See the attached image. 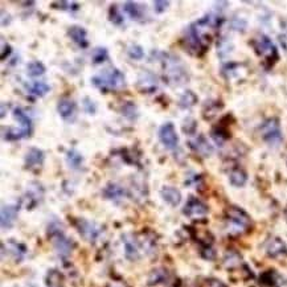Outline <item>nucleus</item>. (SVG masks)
<instances>
[{"mask_svg": "<svg viewBox=\"0 0 287 287\" xmlns=\"http://www.w3.org/2000/svg\"><path fill=\"white\" fill-rule=\"evenodd\" d=\"M44 163V153L39 150V148H31L27 154H25V166L28 168H33V167H40Z\"/></svg>", "mask_w": 287, "mask_h": 287, "instance_id": "aec40b11", "label": "nucleus"}, {"mask_svg": "<svg viewBox=\"0 0 287 287\" xmlns=\"http://www.w3.org/2000/svg\"><path fill=\"white\" fill-rule=\"evenodd\" d=\"M219 19L213 15H208L193 22L187 29L184 36L185 48L189 53L200 56L209 48L212 40V29L217 27Z\"/></svg>", "mask_w": 287, "mask_h": 287, "instance_id": "f257e3e1", "label": "nucleus"}, {"mask_svg": "<svg viewBox=\"0 0 287 287\" xmlns=\"http://www.w3.org/2000/svg\"><path fill=\"white\" fill-rule=\"evenodd\" d=\"M15 119L19 122V129H9L8 132L4 134V138L7 140H16L22 138L29 136L32 131V122L25 112L22 111V109L16 108L14 110Z\"/></svg>", "mask_w": 287, "mask_h": 287, "instance_id": "423d86ee", "label": "nucleus"}, {"mask_svg": "<svg viewBox=\"0 0 287 287\" xmlns=\"http://www.w3.org/2000/svg\"><path fill=\"white\" fill-rule=\"evenodd\" d=\"M170 278V274L166 269L163 267H159V269L153 270L150 275H148L147 285L148 286H156V285H162V283H166Z\"/></svg>", "mask_w": 287, "mask_h": 287, "instance_id": "412c9836", "label": "nucleus"}, {"mask_svg": "<svg viewBox=\"0 0 287 287\" xmlns=\"http://www.w3.org/2000/svg\"><path fill=\"white\" fill-rule=\"evenodd\" d=\"M183 213H184L187 217H192V219H196V217H204L205 215H208V206L196 198H189L187 204L184 205V209H183Z\"/></svg>", "mask_w": 287, "mask_h": 287, "instance_id": "f8f14e48", "label": "nucleus"}, {"mask_svg": "<svg viewBox=\"0 0 287 287\" xmlns=\"http://www.w3.org/2000/svg\"><path fill=\"white\" fill-rule=\"evenodd\" d=\"M196 101H198V97L193 94V91H185L184 94L180 97L179 105H180V108L188 109V108H192L193 105L196 103Z\"/></svg>", "mask_w": 287, "mask_h": 287, "instance_id": "c85d7f7f", "label": "nucleus"}, {"mask_svg": "<svg viewBox=\"0 0 287 287\" xmlns=\"http://www.w3.org/2000/svg\"><path fill=\"white\" fill-rule=\"evenodd\" d=\"M250 217L237 206L229 208L225 219V229L229 234H241L250 228Z\"/></svg>", "mask_w": 287, "mask_h": 287, "instance_id": "20e7f679", "label": "nucleus"}, {"mask_svg": "<svg viewBox=\"0 0 287 287\" xmlns=\"http://www.w3.org/2000/svg\"><path fill=\"white\" fill-rule=\"evenodd\" d=\"M206 287H226L224 283L219 279H208L206 281Z\"/></svg>", "mask_w": 287, "mask_h": 287, "instance_id": "e433bc0d", "label": "nucleus"}, {"mask_svg": "<svg viewBox=\"0 0 287 287\" xmlns=\"http://www.w3.org/2000/svg\"><path fill=\"white\" fill-rule=\"evenodd\" d=\"M76 226L78 233L81 234V237L86 240L88 243H95L102 234V228L99 225H97L93 221L85 220V219L77 220Z\"/></svg>", "mask_w": 287, "mask_h": 287, "instance_id": "1a4fd4ad", "label": "nucleus"}, {"mask_svg": "<svg viewBox=\"0 0 287 287\" xmlns=\"http://www.w3.org/2000/svg\"><path fill=\"white\" fill-rule=\"evenodd\" d=\"M260 132L262 139L265 140L267 144H270V146H278L283 140L281 125H279V121L277 118H269V119H266L261 125Z\"/></svg>", "mask_w": 287, "mask_h": 287, "instance_id": "0eeeda50", "label": "nucleus"}, {"mask_svg": "<svg viewBox=\"0 0 287 287\" xmlns=\"http://www.w3.org/2000/svg\"><path fill=\"white\" fill-rule=\"evenodd\" d=\"M189 146L192 150H195L199 155H201V156L206 157L209 156L212 153H213V148L209 143H208V140L202 136V135H199L196 136L195 139H192L189 142Z\"/></svg>", "mask_w": 287, "mask_h": 287, "instance_id": "f3484780", "label": "nucleus"}, {"mask_svg": "<svg viewBox=\"0 0 287 287\" xmlns=\"http://www.w3.org/2000/svg\"><path fill=\"white\" fill-rule=\"evenodd\" d=\"M224 264L226 267H236L241 264V257L238 254L237 251L234 250H228L226 254H225Z\"/></svg>", "mask_w": 287, "mask_h": 287, "instance_id": "bb28decb", "label": "nucleus"}, {"mask_svg": "<svg viewBox=\"0 0 287 287\" xmlns=\"http://www.w3.org/2000/svg\"><path fill=\"white\" fill-rule=\"evenodd\" d=\"M138 85L139 88H142L143 91H153V90L156 89V78L151 74V73H144L143 76L140 77L139 81H138Z\"/></svg>", "mask_w": 287, "mask_h": 287, "instance_id": "393cba45", "label": "nucleus"}, {"mask_svg": "<svg viewBox=\"0 0 287 287\" xmlns=\"http://www.w3.org/2000/svg\"><path fill=\"white\" fill-rule=\"evenodd\" d=\"M53 7H59L57 9H64V11H78L80 5L74 3V1H60V3H54Z\"/></svg>", "mask_w": 287, "mask_h": 287, "instance_id": "72a5a7b5", "label": "nucleus"}, {"mask_svg": "<svg viewBox=\"0 0 287 287\" xmlns=\"http://www.w3.org/2000/svg\"><path fill=\"white\" fill-rule=\"evenodd\" d=\"M18 205H3L1 206V229H11L14 226L16 217H18Z\"/></svg>", "mask_w": 287, "mask_h": 287, "instance_id": "4468645a", "label": "nucleus"}, {"mask_svg": "<svg viewBox=\"0 0 287 287\" xmlns=\"http://www.w3.org/2000/svg\"><path fill=\"white\" fill-rule=\"evenodd\" d=\"M253 46H254L257 54L261 56L262 59H265L266 61H269V63H274L275 60L278 59L277 46L265 35H260L258 37H256L253 41Z\"/></svg>", "mask_w": 287, "mask_h": 287, "instance_id": "6e6552de", "label": "nucleus"}, {"mask_svg": "<svg viewBox=\"0 0 287 287\" xmlns=\"http://www.w3.org/2000/svg\"><path fill=\"white\" fill-rule=\"evenodd\" d=\"M160 196L171 206L179 205L180 201H181V193H180L179 189L174 188V187H163L162 191H160Z\"/></svg>", "mask_w": 287, "mask_h": 287, "instance_id": "a211bd4d", "label": "nucleus"}, {"mask_svg": "<svg viewBox=\"0 0 287 287\" xmlns=\"http://www.w3.org/2000/svg\"><path fill=\"white\" fill-rule=\"evenodd\" d=\"M48 236H49L50 240H52V243H53L54 250L57 251V254H59L60 257L65 258V257H67L72 253V240H69V238L65 236L63 225L60 224L59 221L50 222L49 226H48Z\"/></svg>", "mask_w": 287, "mask_h": 287, "instance_id": "39448f33", "label": "nucleus"}, {"mask_svg": "<svg viewBox=\"0 0 287 287\" xmlns=\"http://www.w3.org/2000/svg\"><path fill=\"white\" fill-rule=\"evenodd\" d=\"M1 57H0V59L3 60V61H4L5 60V57H8L9 54H11V46H9L8 44H4V43H3V46H1Z\"/></svg>", "mask_w": 287, "mask_h": 287, "instance_id": "4c0bfd02", "label": "nucleus"}, {"mask_svg": "<svg viewBox=\"0 0 287 287\" xmlns=\"http://www.w3.org/2000/svg\"><path fill=\"white\" fill-rule=\"evenodd\" d=\"M109 18H110V22H112V24H115V25H121V24H123V16L121 15V12H119V9H118L117 5H111L110 7V11H109Z\"/></svg>", "mask_w": 287, "mask_h": 287, "instance_id": "7c9ffc66", "label": "nucleus"}, {"mask_svg": "<svg viewBox=\"0 0 287 287\" xmlns=\"http://www.w3.org/2000/svg\"><path fill=\"white\" fill-rule=\"evenodd\" d=\"M102 193L108 200L115 202L122 201L126 198V189L119 184H115V183H110V184L106 185Z\"/></svg>", "mask_w": 287, "mask_h": 287, "instance_id": "dca6fc26", "label": "nucleus"}, {"mask_svg": "<svg viewBox=\"0 0 287 287\" xmlns=\"http://www.w3.org/2000/svg\"><path fill=\"white\" fill-rule=\"evenodd\" d=\"M57 111L64 121L73 122L76 118V103L70 99H61L57 105Z\"/></svg>", "mask_w": 287, "mask_h": 287, "instance_id": "2eb2a0df", "label": "nucleus"}, {"mask_svg": "<svg viewBox=\"0 0 287 287\" xmlns=\"http://www.w3.org/2000/svg\"><path fill=\"white\" fill-rule=\"evenodd\" d=\"M123 9L132 20H140V19H143L144 14H146L143 5L135 3V1H126L123 4Z\"/></svg>", "mask_w": 287, "mask_h": 287, "instance_id": "4be33fe9", "label": "nucleus"}, {"mask_svg": "<svg viewBox=\"0 0 287 287\" xmlns=\"http://www.w3.org/2000/svg\"><path fill=\"white\" fill-rule=\"evenodd\" d=\"M27 72L31 77L43 76L45 73L44 64L40 63V61H32V63H29L27 65Z\"/></svg>", "mask_w": 287, "mask_h": 287, "instance_id": "cd10ccee", "label": "nucleus"}, {"mask_svg": "<svg viewBox=\"0 0 287 287\" xmlns=\"http://www.w3.org/2000/svg\"><path fill=\"white\" fill-rule=\"evenodd\" d=\"M109 57L108 49L106 48H95L93 50V54H91V59H93V63L94 64H101L103 61H106Z\"/></svg>", "mask_w": 287, "mask_h": 287, "instance_id": "2f4dec72", "label": "nucleus"}, {"mask_svg": "<svg viewBox=\"0 0 287 287\" xmlns=\"http://www.w3.org/2000/svg\"><path fill=\"white\" fill-rule=\"evenodd\" d=\"M265 250L266 254L269 257H273V258L287 254L286 243L278 237H270L265 243Z\"/></svg>", "mask_w": 287, "mask_h": 287, "instance_id": "ddd939ff", "label": "nucleus"}, {"mask_svg": "<svg viewBox=\"0 0 287 287\" xmlns=\"http://www.w3.org/2000/svg\"><path fill=\"white\" fill-rule=\"evenodd\" d=\"M49 90V85H46L45 82H33V85L29 88V91H31L32 94L39 95V97H44Z\"/></svg>", "mask_w": 287, "mask_h": 287, "instance_id": "c756f323", "label": "nucleus"}, {"mask_svg": "<svg viewBox=\"0 0 287 287\" xmlns=\"http://www.w3.org/2000/svg\"><path fill=\"white\" fill-rule=\"evenodd\" d=\"M127 53H129V56H130L131 59L134 60H142L144 56L143 48H142L140 45L136 44H131L130 46L127 48Z\"/></svg>", "mask_w": 287, "mask_h": 287, "instance_id": "473e14b6", "label": "nucleus"}, {"mask_svg": "<svg viewBox=\"0 0 287 287\" xmlns=\"http://www.w3.org/2000/svg\"><path fill=\"white\" fill-rule=\"evenodd\" d=\"M159 140L162 142V144L168 150H175L179 144V136L176 134L175 126L172 125L171 122H167L159 129Z\"/></svg>", "mask_w": 287, "mask_h": 287, "instance_id": "9b49d317", "label": "nucleus"}, {"mask_svg": "<svg viewBox=\"0 0 287 287\" xmlns=\"http://www.w3.org/2000/svg\"><path fill=\"white\" fill-rule=\"evenodd\" d=\"M84 109L88 114H94L95 112V103L90 98L84 99Z\"/></svg>", "mask_w": 287, "mask_h": 287, "instance_id": "c9c22d12", "label": "nucleus"}, {"mask_svg": "<svg viewBox=\"0 0 287 287\" xmlns=\"http://www.w3.org/2000/svg\"><path fill=\"white\" fill-rule=\"evenodd\" d=\"M168 5H170V1H164V0H156V1H154V9H155L156 14L164 12L168 8Z\"/></svg>", "mask_w": 287, "mask_h": 287, "instance_id": "f704fd0d", "label": "nucleus"}, {"mask_svg": "<svg viewBox=\"0 0 287 287\" xmlns=\"http://www.w3.org/2000/svg\"><path fill=\"white\" fill-rule=\"evenodd\" d=\"M162 57L163 70L166 74L167 81L176 84V85L184 84L188 80V73L181 63V60L167 53H162Z\"/></svg>", "mask_w": 287, "mask_h": 287, "instance_id": "f03ea898", "label": "nucleus"}, {"mask_svg": "<svg viewBox=\"0 0 287 287\" xmlns=\"http://www.w3.org/2000/svg\"><path fill=\"white\" fill-rule=\"evenodd\" d=\"M7 251H8L11 256L14 257L16 261H22L25 254H27V249L25 246L20 243H16L14 240H11L7 243Z\"/></svg>", "mask_w": 287, "mask_h": 287, "instance_id": "5701e85b", "label": "nucleus"}, {"mask_svg": "<svg viewBox=\"0 0 287 287\" xmlns=\"http://www.w3.org/2000/svg\"><path fill=\"white\" fill-rule=\"evenodd\" d=\"M247 175L246 172L241 168H234V170L230 171L229 174V181L230 184L234 185V187H243L246 184Z\"/></svg>", "mask_w": 287, "mask_h": 287, "instance_id": "b1692460", "label": "nucleus"}, {"mask_svg": "<svg viewBox=\"0 0 287 287\" xmlns=\"http://www.w3.org/2000/svg\"><path fill=\"white\" fill-rule=\"evenodd\" d=\"M123 247H125V256L127 260L130 261H138L140 258V253H142V247L148 249L147 245H144L138 240V238L132 236V234H125L123 237Z\"/></svg>", "mask_w": 287, "mask_h": 287, "instance_id": "9d476101", "label": "nucleus"}, {"mask_svg": "<svg viewBox=\"0 0 287 287\" xmlns=\"http://www.w3.org/2000/svg\"><path fill=\"white\" fill-rule=\"evenodd\" d=\"M69 36L74 43H76L78 46L81 48H86L88 46V33H86V29L82 27H78V25H73V27L69 28Z\"/></svg>", "mask_w": 287, "mask_h": 287, "instance_id": "6ab92c4d", "label": "nucleus"}, {"mask_svg": "<svg viewBox=\"0 0 287 287\" xmlns=\"http://www.w3.org/2000/svg\"><path fill=\"white\" fill-rule=\"evenodd\" d=\"M125 74L121 70H118L117 67L105 69L102 73H99L91 78L93 85L103 91L121 89L122 86H125Z\"/></svg>", "mask_w": 287, "mask_h": 287, "instance_id": "7ed1b4c3", "label": "nucleus"}, {"mask_svg": "<svg viewBox=\"0 0 287 287\" xmlns=\"http://www.w3.org/2000/svg\"><path fill=\"white\" fill-rule=\"evenodd\" d=\"M285 217H286V220H287V208L285 209Z\"/></svg>", "mask_w": 287, "mask_h": 287, "instance_id": "58836bf2", "label": "nucleus"}, {"mask_svg": "<svg viewBox=\"0 0 287 287\" xmlns=\"http://www.w3.org/2000/svg\"><path fill=\"white\" fill-rule=\"evenodd\" d=\"M66 162L70 168H73V170H78V168L81 167L82 162H84V157H82L81 154L78 153L77 150L73 148V150H70V151L67 153Z\"/></svg>", "mask_w": 287, "mask_h": 287, "instance_id": "a878e982", "label": "nucleus"}]
</instances>
